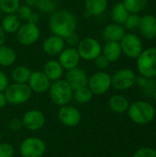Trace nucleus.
<instances>
[{
    "label": "nucleus",
    "instance_id": "32",
    "mask_svg": "<svg viewBox=\"0 0 156 157\" xmlns=\"http://www.w3.org/2000/svg\"><path fill=\"white\" fill-rule=\"evenodd\" d=\"M37 9L40 13H51L56 8V1L55 0H38Z\"/></svg>",
    "mask_w": 156,
    "mask_h": 157
},
{
    "label": "nucleus",
    "instance_id": "46",
    "mask_svg": "<svg viewBox=\"0 0 156 157\" xmlns=\"http://www.w3.org/2000/svg\"><path fill=\"white\" fill-rule=\"evenodd\" d=\"M1 138H2V133H1V132H0V141H1Z\"/></svg>",
    "mask_w": 156,
    "mask_h": 157
},
{
    "label": "nucleus",
    "instance_id": "14",
    "mask_svg": "<svg viewBox=\"0 0 156 157\" xmlns=\"http://www.w3.org/2000/svg\"><path fill=\"white\" fill-rule=\"evenodd\" d=\"M27 84L29 85L32 92L42 94L49 91L51 81L46 76L43 71H34L31 72L30 77Z\"/></svg>",
    "mask_w": 156,
    "mask_h": 157
},
{
    "label": "nucleus",
    "instance_id": "6",
    "mask_svg": "<svg viewBox=\"0 0 156 157\" xmlns=\"http://www.w3.org/2000/svg\"><path fill=\"white\" fill-rule=\"evenodd\" d=\"M76 49L81 59L85 61H94L102 53V46L100 42L90 37L81 40Z\"/></svg>",
    "mask_w": 156,
    "mask_h": 157
},
{
    "label": "nucleus",
    "instance_id": "22",
    "mask_svg": "<svg viewBox=\"0 0 156 157\" xmlns=\"http://www.w3.org/2000/svg\"><path fill=\"white\" fill-rule=\"evenodd\" d=\"M135 84L139 86L140 90L144 96L148 98L154 97L156 90V82L154 78H148L141 75L136 78Z\"/></svg>",
    "mask_w": 156,
    "mask_h": 157
},
{
    "label": "nucleus",
    "instance_id": "18",
    "mask_svg": "<svg viewBox=\"0 0 156 157\" xmlns=\"http://www.w3.org/2000/svg\"><path fill=\"white\" fill-rule=\"evenodd\" d=\"M138 29L145 39H154L156 37V17L153 15H144L143 17H141Z\"/></svg>",
    "mask_w": 156,
    "mask_h": 157
},
{
    "label": "nucleus",
    "instance_id": "44",
    "mask_svg": "<svg viewBox=\"0 0 156 157\" xmlns=\"http://www.w3.org/2000/svg\"><path fill=\"white\" fill-rule=\"evenodd\" d=\"M25 2H26L25 5H27V6H29L30 7H34V6L36 7L38 0H25Z\"/></svg>",
    "mask_w": 156,
    "mask_h": 157
},
{
    "label": "nucleus",
    "instance_id": "40",
    "mask_svg": "<svg viewBox=\"0 0 156 157\" xmlns=\"http://www.w3.org/2000/svg\"><path fill=\"white\" fill-rule=\"evenodd\" d=\"M8 86H9V79L7 75L3 71H0V92H4Z\"/></svg>",
    "mask_w": 156,
    "mask_h": 157
},
{
    "label": "nucleus",
    "instance_id": "3",
    "mask_svg": "<svg viewBox=\"0 0 156 157\" xmlns=\"http://www.w3.org/2000/svg\"><path fill=\"white\" fill-rule=\"evenodd\" d=\"M49 95L51 100L55 105L63 107L70 102L74 95V90L65 80L60 79L54 81L51 85L49 88Z\"/></svg>",
    "mask_w": 156,
    "mask_h": 157
},
{
    "label": "nucleus",
    "instance_id": "33",
    "mask_svg": "<svg viewBox=\"0 0 156 157\" xmlns=\"http://www.w3.org/2000/svg\"><path fill=\"white\" fill-rule=\"evenodd\" d=\"M140 20H141V17L138 14H130L124 25L127 29L134 30L139 28Z\"/></svg>",
    "mask_w": 156,
    "mask_h": 157
},
{
    "label": "nucleus",
    "instance_id": "45",
    "mask_svg": "<svg viewBox=\"0 0 156 157\" xmlns=\"http://www.w3.org/2000/svg\"><path fill=\"white\" fill-rule=\"evenodd\" d=\"M154 101L156 102V90L155 92H154Z\"/></svg>",
    "mask_w": 156,
    "mask_h": 157
},
{
    "label": "nucleus",
    "instance_id": "41",
    "mask_svg": "<svg viewBox=\"0 0 156 157\" xmlns=\"http://www.w3.org/2000/svg\"><path fill=\"white\" fill-rule=\"evenodd\" d=\"M39 20H40V16H39L37 13L33 12V13H32V15H31V17H29V19L28 20V22H29V23H33V24H37V23L39 22Z\"/></svg>",
    "mask_w": 156,
    "mask_h": 157
},
{
    "label": "nucleus",
    "instance_id": "12",
    "mask_svg": "<svg viewBox=\"0 0 156 157\" xmlns=\"http://www.w3.org/2000/svg\"><path fill=\"white\" fill-rule=\"evenodd\" d=\"M58 118L64 126L72 128L80 123L82 116L76 108L74 106L65 105L60 108L58 111Z\"/></svg>",
    "mask_w": 156,
    "mask_h": 157
},
{
    "label": "nucleus",
    "instance_id": "43",
    "mask_svg": "<svg viewBox=\"0 0 156 157\" xmlns=\"http://www.w3.org/2000/svg\"><path fill=\"white\" fill-rule=\"evenodd\" d=\"M6 41V32L3 29L2 26L0 25V46L4 45Z\"/></svg>",
    "mask_w": 156,
    "mask_h": 157
},
{
    "label": "nucleus",
    "instance_id": "34",
    "mask_svg": "<svg viewBox=\"0 0 156 157\" xmlns=\"http://www.w3.org/2000/svg\"><path fill=\"white\" fill-rule=\"evenodd\" d=\"M32 13H33L32 8L30 6H27V5H20V6L18 7V9L16 12V14L17 15L19 19L24 20L26 22H28V20L31 17Z\"/></svg>",
    "mask_w": 156,
    "mask_h": 157
},
{
    "label": "nucleus",
    "instance_id": "31",
    "mask_svg": "<svg viewBox=\"0 0 156 157\" xmlns=\"http://www.w3.org/2000/svg\"><path fill=\"white\" fill-rule=\"evenodd\" d=\"M20 6V0H0V9L6 14H14Z\"/></svg>",
    "mask_w": 156,
    "mask_h": 157
},
{
    "label": "nucleus",
    "instance_id": "30",
    "mask_svg": "<svg viewBox=\"0 0 156 157\" xmlns=\"http://www.w3.org/2000/svg\"><path fill=\"white\" fill-rule=\"evenodd\" d=\"M122 3L130 14H138L146 7L148 0H123Z\"/></svg>",
    "mask_w": 156,
    "mask_h": 157
},
{
    "label": "nucleus",
    "instance_id": "15",
    "mask_svg": "<svg viewBox=\"0 0 156 157\" xmlns=\"http://www.w3.org/2000/svg\"><path fill=\"white\" fill-rule=\"evenodd\" d=\"M81 57L77 52V49L74 47L64 48L59 54V63L63 68V70H71L75 67H78Z\"/></svg>",
    "mask_w": 156,
    "mask_h": 157
},
{
    "label": "nucleus",
    "instance_id": "9",
    "mask_svg": "<svg viewBox=\"0 0 156 157\" xmlns=\"http://www.w3.org/2000/svg\"><path fill=\"white\" fill-rule=\"evenodd\" d=\"M122 53L130 58H137L143 51L141 39L133 33L125 34L120 41Z\"/></svg>",
    "mask_w": 156,
    "mask_h": 157
},
{
    "label": "nucleus",
    "instance_id": "20",
    "mask_svg": "<svg viewBox=\"0 0 156 157\" xmlns=\"http://www.w3.org/2000/svg\"><path fill=\"white\" fill-rule=\"evenodd\" d=\"M43 73L51 82H54L62 78L63 75V68L60 64L59 61L50 60L45 63Z\"/></svg>",
    "mask_w": 156,
    "mask_h": 157
},
{
    "label": "nucleus",
    "instance_id": "38",
    "mask_svg": "<svg viewBox=\"0 0 156 157\" xmlns=\"http://www.w3.org/2000/svg\"><path fill=\"white\" fill-rule=\"evenodd\" d=\"M22 127H23L22 120H19V119H12L8 122V128L12 132H18Z\"/></svg>",
    "mask_w": 156,
    "mask_h": 157
},
{
    "label": "nucleus",
    "instance_id": "19",
    "mask_svg": "<svg viewBox=\"0 0 156 157\" xmlns=\"http://www.w3.org/2000/svg\"><path fill=\"white\" fill-rule=\"evenodd\" d=\"M102 54L109 61V63H115L119 61L122 54L120 42L107 41L102 48Z\"/></svg>",
    "mask_w": 156,
    "mask_h": 157
},
{
    "label": "nucleus",
    "instance_id": "23",
    "mask_svg": "<svg viewBox=\"0 0 156 157\" xmlns=\"http://www.w3.org/2000/svg\"><path fill=\"white\" fill-rule=\"evenodd\" d=\"M108 106L113 112L124 113L125 111L128 110L130 104L128 99L124 96L117 94L110 97L108 100Z\"/></svg>",
    "mask_w": 156,
    "mask_h": 157
},
{
    "label": "nucleus",
    "instance_id": "2",
    "mask_svg": "<svg viewBox=\"0 0 156 157\" xmlns=\"http://www.w3.org/2000/svg\"><path fill=\"white\" fill-rule=\"evenodd\" d=\"M128 115L136 124L145 125L152 122L155 117L154 106L146 101H136L129 106Z\"/></svg>",
    "mask_w": 156,
    "mask_h": 157
},
{
    "label": "nucleus",
    "instance_id": "36",
    "mask_svg": "<svg viewBox=\"0 0 156 157\" xmlns=\"http://www.w3.org/2000/svg\"><path fill=\"white\" fill-rule=\"evenodd\" d=\"M132 157H156V150L151 147H143L136 151Z\"/></svg>",
    "mask_w": 156,
    "mask_h": 157
},
{
    "label": "nucleus",
    "instance_id": "28",
    "mask_svg": "<svg viewBox=\"0 0 156 157\" xmlns=\"http://www.w3.org/2000/svg\"><path fill=\"white\" fill-rule=\"evenodd\" d=\"M31 75V71L29 67L24 65L17 66L12 72V79L14 83L27 84Z\"/></svg>",
    "mask_w": 156,
    "mask_h": 157
},
{
    "label": "nucleus",
    "instance_id": "10",
    "mask_svg": "<svg viewBox=\"0 0 156 157\" xmlns=\"http://www.w3.org/2000/svg\"><path fill=\"white\" fill-rule=\"evenodd\" d=\"M136 78V74L131 69H121L111 77V86L117 90H127L135 85Z\"/></svg>",
    "mask_w": 156,
    "mask_h": 157
},
{
    "label": "nucleus",
    "instance_id": "37",
    "mask_svg": "<svg viewBox=\"0 0 156 157\" xmlns=\"http://www.w3.org/2000/svg\"><path fill=\"white\" fill-rule=\"evenodd\" d=\"M94 63H95V66L99 69V70H105L108 67L109 65V61L101 53L100 55H98L95 60H94Z\"/></svg>",
    "mask_w": 156,
    "mask_h": 157
},
{
    "label": "nucleus",
    "instance_id": "26",
    "mask_svg": "<svg viewBox=\"0 0 156 157\" xmlns=\"http://www.w3.org/2000/svg\"><path fill=\"white\" fill-rule=\"evenodd\" d=\"M130 13L124 6L122 2L117 3L116 5L113 6L112 10H111V17L114 23L120 24V25H124L125 21L127 20Z\"/></svg>",
    "mask_w": 156,
    "mask_h": 157
},
{
    "label": "nucleus",
    "instance_id": "7",
    "mask_svg": "<svg viewBox=\"0 0 156 157\" xmlns=\"http://www.w3.org/2000/svg\"><path fill=\"white\" fill-rule=\"evenodd\" d=\"M22 157H41L46 153V144L38 137L26 138L19 148Z\"/></svg>",
    "mask_w": 156,
    "mask_h": 157
},
{
    "label": "nucleus",
    "instance_id": "17",
    "mask_svg": "<svg viewBox=\"0 0 156 157\" xmlns=\"http://www.w3.org/2000/svg\"><path fill=\"white\" fill-rule=\"evenodd\" d=\"M64 47H65L64 39L54 34L49 36L42 44L43 52L50 56L59 55L61 52L64 49Z\"/></svg>",
    "mask_w": 156,
    "mask_h": 157
},
{
    "label": "nucleus",
    "instance_id": "11",
    "mask_svg": "<svg viewBox=\"0 0 156 157\" xmlns=\"http://www.w3.org/2000/svg\"><path fill=\"white\" fill-rule=\"evenodd\" d=\"M87 86L94 95H103L111 86V76L106 72H97L88 79Z\"/></svg>",
    "mask_w": 156,
    "mask_h": 157
},
{
    "label": "nucleus",
    "instance_id": "8",
    "mask_svg": "<svg viewBox=\"0 0 156 157\" xmlns=\"http://www.w3.org/2000/svg\"><path fill=\"white\" fill-rule=\"evenodd\" d=\"M16 33L18 42L24 46H30L34 44L39 40L40 35L38 25L29 22H26L23 25H20Z\"/></svg>",
    "mask_w": 156,
    "mask_h": 157
},
{
    "label": "nucleus",
    "instance_id": "16",
    "mask_svg": "<svg viewBox=\"0 0 156 157\" xmlns=\"http://www.w3.org/2000/svg\"><path fill=\"white\" fill-rule=\"evenodd\" d=\"M65 81L69 84L73 90L87 86L88 76L85 70L75 67L74 69L68 70L65 75Z\"/></svg>",
    "mask_w": 156,
    "mask_h": 157
},
{
    "label": "nucleus",
    "instance_id": "42",
    "mask_svg": "<svg viewBox=\"0 0 156 157\" xmlns=\"http://www.w3.org/2000/svg\"><path fill=\"white\" fill-rule=\"evenodd\" d=\"M6 104H7V101H6V98L5 93L0 92V109L5 108Z\"/></svg>",
    "mask_w": 156,
    "mask_h": 157
},
{
    "label": "nucleus",
    "instance_id": "48",
    "mask_svg": "<svg viewBox=\"0 0 156 157\" xmlns=\"http://www.w3.org/2000/svg\"><path fill=\"white\" fill-rule=\"evenodd\" d=\"M122 157H126V156H122Z\"/></svg>",
    "mask_w": 156,
    "mask_h": 157
},
{
    "label": "nucleus",
    "instance_id": "4",
    "mask_svg": "<svg viewBox=\"0 0 156 157\" xmlns=\"http://www.w3.org/2000/svg\"><path fill=\"white\" fill-rule=\"evenodd\" d=\"M137 68L142 76L154 78L156 76V47L145 49L137 57Z\"/></svg>",
    "mask_w": 156,
    "mask_h": 157
},
{
    "label": "nucleus",
    "instance_id": "29",
    "mask_svg": "<svg viewBox=\"0 0 156 157\" xmlns=\"http://www.w3.org/2000/svg\"><path fill=\"white\" fill-rule=\"evenodd\" d=\"M74 99L80 103V104H86L88 102H90L93 98L94 94L92 93V91L90 90V88L86 86L80 88H77L75 90H74Z\"/></svg>",
    "mask_w": 156,
    "mask_h": 157
},
{
    "label": "nucleus",
    "instance_id": "47",
    "mask_svg": "<svg viewBox=\"0 0 156 157\" xmlns=\"http://www.w3.org/2000/svg\"><path fill=\"white\" fill-rule=\"evenodd\" d=\"M1 13H2V11H1V9H0V17H1Z\"/></svg>",
    "mask_w": 156,
    "mask_h": 157
},
{
    "label": "nucleus",
    "instance_id": "13",
    "mask_svg": "<svg viewBox=\"0 0 156 157\" xmlns=\"http://www.w3.org/2000/svg\"><path fill=\"white\" fill-rule=\"evenodd\" d=\"M22 122L26 129L35 132L43 128L46 122V118L41 111L38 109H31L24 114Z\"/></svg>",
    "mask_w": 156,
    "mask_h": 157
},
{
    "label": "nucleus",
    "instance_id": "21",
    "mask_svg": "<svg viewBox=\"0 0 156 157\" xmlns=\"http://www.w3.org/2000/svg\"><path fill=\"white\" fill-rule=\"evenodd\" d=\"M125 34V29L122 25L116 23L108 24L104 29V37L108 41L120 42Z\"/></svg>",
    "mask_w": 156,
    "mask_h": 157
},
{
    "label": "nucleus",
    "instance_id": "5",
    "mask_svg": "<svg viewBox=\"0 0 156 157\" xmlns=\"http://www.w3.org/2000/svg\"><path fill=\"white\" fill-rule=\"evenodd\" d=\"M32 91L28 84L14 83L9 85L5 90L7 103L11 105H21L29 100Z\"/></svg>",
    "mask_w": 156,
    "mask_h": 157
},
{
    "label": "nucleus",
    "instance_id": "27",
    "mask_svg": "<svg viewBox=\"0 0 156 157\" xmlns=\"http://www.w3.org/2000/svg\"><path fill=\"white\" fill-rule=\"evenodd\" d=\"M17 55L15 51L6 45L0 46V65L3 67L11 66L16 62Z\"/></svg>",
    "mask_w": 156,
    "mask_h": 157
},
{
    "label": "nucleus",
    "instance_id": "24",
    "mask_svg": "<svg viewBox=\"0 0 156 157\" xmlns=\"http://www.w3.org/2000/svg\"><path fill=\"white\" fill-rule=\"evenodd\" d=\"M21 25V20L16 13L6 14L1 23V26L6 33H15Z\"/></svg>",
    "mask_w": 156,
    "mask_h": 157
},
{
    "label": "nucleus",
    "instance_id": "39",
    "mask_svg": "<svg viewBox=\"0 0 156 157\" xmlns=\"http://www.w3.org/2000/svg\"><path fill=\"white\" fill-rule=\"evenodd\" d=\"M64 40H65V43H67L69 45V47H74L75 45H78V43L80 41L79 37L75 32L70 34L68 37H66L64 39Z\"/></svg>",
    "mask_w": 156,
    "mask_h": 157
},
{
    "label": "nucleus",
    "instance_id": "1",
    "mask_svg": "<svg viewBox=\"0 0 156 157\" xmlns=\"http://www.w3.org/2000/svg\"><path fill=\"white\" fill-rule=\"evenodd\" d=\"M77 21L75 16L68 10H59L54 12L49 21L50 30L52 34L63 39L75 32Z\"/></svg>",
    "mask_w": 156,
    "mask_h": 157
},
{
    "label": "nucleus",
    "instance_id": "25",
    "mask_svg": "<svg viewBox=\"0 0 156 157\" xmlns=\"http://www.w3.org/2000/svg\"><path fill=\"white\" fill-rule=\"evenodd\" d=\"M86 12L91 16L103 14L108 6V0H85Z\"/></svg>",
    "mask_w": 156,
    "mask_h": 157
},
{
    "label": "nucleus",
    "instance_id": "35",
    "mask_svg": "<svg viewBox=\"0 0 156 157\" xmlns=\"http://www.w3.org/2000/svg\"><path fill=\"white\" fill-rule=\"evenodd\" d=\"M15 149L8 143H0V157H13Z\"/></svg>",
    "mask_w": 156,
    "mask_h": 157
}]
</instances>
